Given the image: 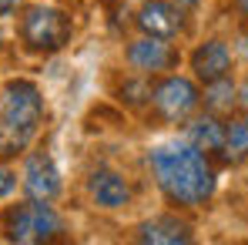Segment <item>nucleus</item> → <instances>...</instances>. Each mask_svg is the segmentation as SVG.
<instances>
[{"instance_id": "nucleus-17", "label": "nucleus", "mask_w": 248, "mask_h": 245, "mask_svg": "<svg viewBox=\"0 0 248 245\" xmlns=\"http://www.w3.org/2000/svg\"><path fill=\"white\" fill-rule=\"evenodd\" d=\"M235 14H238L242 31H248V0H235Z\"/></svg>"}, {"instance_id": "nucleus-1", "label": "nucleus", "mask_w": 248, "mask_h": 245, "mask_svg": "<svg viewBox=\"0 0 248 245\" xmlns=\"http://www.w3.org/2000/svg\"><path fill=\"white\" fill-rule=\"evenodd\" d=\"M148 168H151L158 192L174 208H205L218 192V168L211 162V155L195 148L185 138L151 148Z\"/></svg>"}, {"instance_id": "nucleus-14", "label": "nucleus", "mask_w": 248, "mask_h": 245, "mask_svg": "<svg viewBox=\"0 0 248 245\" xmlns=\"http://www.w3.org/2000/svg\"><path fill=\"white\" fill-rule=\"evenodd\" d=\"M202 108L211 111V114H221V118L235 114V108H238V81L232 74H225L218 81H208L202 87Z\"/></svg>"}, {"instance_id": "nucleus-9", "label": "nucleus", "mask_w": 248, "mask_h": 245, "mask_svg": "<svg viewBox=\"0 0 248 245\" xmlns=\"http://www.w3.org/2000/svg\"><path fill=\"white\" fill-rule=\"evenodd\" d=\"M188 67H191V78L198 84L218 81V78L235 71V50L228 47L225 37H205L188 54Z\"/></svg>"}, {"instance_id": "nucleus-12", "label": "nucleus", "mask_w": 248, "mask_h": 245, "mask_svg": "<svg viewBox=\"0 0 248 245\" xmlns=\"http://www.w3.org/2000/svg\"><path fill=\"white\" fill-rule=\"evenodd\" d=\"M181 128H185V141H191L195 148H202V151H208V155H218L221 138H225V118H221V114L205 111V114L188 118Z\"/></svg>"}, {"instance_id": "nucleus-3", "label": "nucleus", "mask_w": 248, "mask_h": 245, "mask_svg": "<svg viewBox=\"0 0 248 245\" xmlns=\"http://www.w3.org/2000/svg\"><path fill=\"white\" fill-rule=\"evenodd\" d=\"M3 235L7 242L34 245V242H54L67 235V222L64 215L50 202L41 198H27L24 205H14L3 218Z\"/></svg>"}, {"instance_id": "nucleus-16", "label": "nucleus", "mask_w": 248, "mask_h": 245, "mask_svg": "<svg viewBox=\"0 0 248 245\" xmlns=\"http://www.w3.org/2000/svg\"><path fill=\"white\" fill-rule=\"evenodd\" d=\"M238 108H242V114L248 118V74H245V81L238 84Z\"/></svg>"}, {"instance_id": "nucleus-7", "label": "nucleus", "mask_w": 248, "mask_h": 245, "mask_svg": "<svg viewBox=\"0 0 248 245\" xmlns=\"http://www.w3.org/2000/svg\"><path fill=\"white\" fill-rule=\"evenodd\" d=\"M20 188L27 198H41V202H54L64 192V175L57 162L47 151H31L24 158V171H20Z\"/></svg>"}, {"instance_id": "nucleus-6", "label": "nucleus", "mask_w": 248, "mask_h": 245, "mask_svg": "<svg viewBox=\"0 0 248 245\" xmlns=\"http://www.w3.org/2000/svg\"><path fill=\"white\" fill-rule=\"evenodd\" d=\"M124 61L138 78H158V74H168V71H174L181 64V54L165 37L141 34V37H134L124 47Z\"/></svg>"}, {"instance_id": "nucleus-8", "label": "nucleus", "mask_w": 248, "mask_h": 245, "mask_svg": "<svg viewBox=\"0 0 248 245\" xmlns=\"http://www.w3.org/2000/svg\"><path fill=\"white\" fill-rule=\"evenodd\" d=\"M134 24H138L141 34L165 37V41H178V37L188 31V14H185L181 7H174L171 0H144V3L138 7Z\"/></svg>"}, {"instance_id": "nucleus-5", "label": "nucleus", "mask_w": 248, "mask_h": 245, "mask_svg": "<svg viewBox=\"0 0 248 245\" xmlns=\"http://www.w3.org/2000/svg\"><path fill=\"white\" fill-rule=\"evenodd\" d=\"M17 34L27 50L34 54H54L61 50L64 44L71 41L74 34V24L64 10L50 7V3H34L20 14V24H17Z\"/></svg>"}, {"instance_id": "nucleus-13", "label": "nucleus", "mask_w": 248, "mask_h": 245, "mask_svg": "<svg viewBox=\"0 0 248 245\" xmlns=\"http://www.w3.org/2000/svg\"><path fill=\"white\" fill-rule=\"evenodd\" d=\"M218 158H221V164H232V168L248 162V118L245 114L242 118H235V114L225 118V138H221Z\"/></svg>"}, {"instance_id": "nucleus-19", "label": "nucleus", "mask_w": 248, "mask_h": 245, "mask_svg": "<svg viewBox=\"0 0 248 245\" xmlns=\"http://www.w3.org/2000/svg\"><path fill=\"white\" fill-rule=\"evenodd\" d=\"M17 3H20V0H0V17H10V14L17 10Z\"/></svg>"}, {"instance_id": "nucleus-4", "label": "nucleus", "mask_w": 248, "mask_h": 245, "mask_svg": "<svg viewBox=\"0 0 248 245\" xmlns=\"http://www.w3.org/2000/svg\"><path fill=\"white\" fill-rule=\"evenodd\" d=\"M148 104L161 124H185L202 111V84L188 74H158V81L148 87Z\"/></svg>"}, {"instance_id": "nucleus-11", "label": "nucleus", "mask_w": 248, "mask_h": 245, "mask_svg": "<svg viewBox=\"0 0 248 245\" xmlns=\"http://www.w3.org/2000/svg\"><path fill=\"white\" fill-rule=\"evenodd\" d=\"M87 195H91V202L97 205V208H104V212L127 208L131 198H134L131 181L124 178L121 171H114V168H97V171H91V178H87Z\"/></svg>"}, {"instance_id": "nucleus-2", "label": "nucleus", "mask_w": 248, "mask_h": 245, "mask_svg": "<svg viewBox=\"0 0 248 245\" xmlns=\"http://www.w3.org/2000/svg\"><path fill=\"white\" fill-rule=\"evenodd\" d=\"M44 121V94L27 78H14L3 84L0 98V155L14 158L24 155L27 145L37 138Z\"/></svg>"}, {"instance_id": "nucleus-18", "label": "nucleus", "mask_w": 248, "mask_h": 245, "mask_svg": "<svg viewBox=\"0 0 248 245\" xmlns=\"http://www.w3.org/2000/svg\"><path fill=\"white\" fill-rule=\"evenodd\" d=\"M171 3H174V7H181L185 14H191V10H198V7H202V0H171Z\"/></svg>"}, {"instance_id": "nucleus-15", "label": "nucleus", "mask_w": 248, "mask_h": 245, "mask_svg": "<svg viewBox=\"0 0 248 245\" xmlns=\"http://www.w3.org/2000/svg\"><path fill=\"white\" fill-rule=\"evenodd\" d=\"M14 192H17V175H14L10 168H0V202L10 198Z\"/></svg>"}, {"instance_id": "nucleus-10", "label": "nucleus", "mask_w": 248, "mask_h": 245, "mask_svg": "<svg viewBox=\"0 0 248 245\" xmlns=\"http://www.w3.org/2000/svg\"><path fill=\"white\" fill-rule=\"evenodd\" d=\"M134 239H138V242H148V245H188V242H195V229H191V222H185L181 215L161 212V215L144 218V222L134 229Z\"/></svg>"}]
</instances>
